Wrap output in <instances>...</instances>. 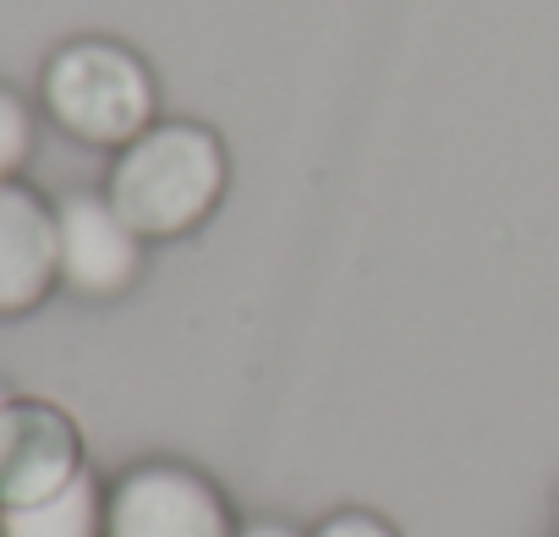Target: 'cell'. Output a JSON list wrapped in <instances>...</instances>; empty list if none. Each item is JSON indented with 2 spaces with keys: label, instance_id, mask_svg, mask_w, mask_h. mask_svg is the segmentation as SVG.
<instances>
[{
  "label": "cell",
  "instance_id": "1",
  "mask_svg": "<svg viewBox=\"0 0 559 537\" xmlns=\"http://www.w3.org/2000/svg\"><path fill=\"white\" fill-rule=\"evenodd\" d=\"M225 192V148L209 127L159 121L132 138L116 165L105 198L143 241H170L198 230Z\"/></svg>",
  "mask_w": 559,
  "mask_h": 537
},
{
  "label": "cell",
  "instance_id": "2",
  "mask_svg": "<svg viewBox=\"0 0 559 537\" xmlns=\"http://www.w3.org/2000/svg\"><path fill=\"white\" fill-rule=\"evenodd\" d=\"M45 110L78 143L127 148L154 127V77L132 50L110 39H78L45 67Z\"/></svg>",
  "mask_w": 559,
  "mask_h": 537
},
{
  "label": "cell",
  "instance_id": "3",
  "mask_svg": "<svg viewBox=\"0 0 559 537\" xmlns=\"http://www.w3.org/2000/svg\"><path fill=\"white\" fill-rule=\"evenodd\" d=\"M105 537H236V521L203 472L143 461L105 493Z\"/></svg>",
  "mask_w": 559,
  "mask_h": 537
},
{
  "label": "cell",
  "instance_id": "4",
  "mask_svg": "<svg viewBox=\"0 0 559 537\" xmlns=\"http://www.w3.org/2000/svg\"><path fill=\"white\" fill-rule=\"evenodd\" d=\"M78 472H88L83 433L61 406L28 395H12L0 406V510L50 499Z\"/></svg>",
  "mask_w": 559,
  "mask_h": 537
},
{
  "label": "cell",
  "instance_id": "5",
  "mask_svg": "<svg viewBox=\"0 0 559 537\" xmlns=\"http://www.w3.org/2000/svg\"><path fill=\"white\" fill-rule=\"evenodd\" d=\"M56 236H61V286L78 297H121L143 268V236L116 214L99 192H72L56 203Z\"/></svg>",
  "mask_w": 559,
  "mask_h": 537
},
{
  "label": "cell",
  "instance_id": "6",
  "mask_svg": "<svg viewBox=\"0 0 559 537\" xmlns=\"http://www.w3.org/2000/svg\"><path fill=\"white\" fill-rule=\"evenodd\" d=\"M56 286H61L56 208L23 181H0V319L34 313Z\"/></svg>",
  "mask_w": 559,
  "mask_h": 537
},
{
  "label": "cell",
  "instance_id": "7",
  "mask_svg": "<svg viewBox=\"0 0 559 537\" xmlns=\"http://www.w3.org/2000/svg\"><path fill=\"white\" fill-rule=\"evenodd\" d=\"M7 537H105V493H99L94 472H78L50 499L12 504Z\"/></svg>",
  "mask_w": 559,
  "mask_h": 537
},
{
  "label": "cell",
  "instance_id": "8",
  "mask_svg": "<svg viewBox=\"0 0 559 537\" xmlns=\"http://www.w3.org/2000/svg\"><path fill=\"white\" fill-rule=\"evenodd\" d=\"M28 154H34V116L12 88H0V181H17Z\"/></svg>",
  "mask_w": 559,
  "mask_h": 537
},
{
  "label": "cell",
  "instance_id": "9",
  "mask_svg": "<svg viewBox=\"0 0 559 537\" xmlns=\"http://www.w3.org/2000/svg\"><path fill=\"white\" fill-rule=\"evenodd\" d=\"M313 537H401V532L384 515H373V510H341V515L319 521Z\"/></svg>",
  "mask_w": 559,
  "mask_h": 537
},
{
  "label": "cell",
  "instance_id": "10",
  "mask_svg": "<svg viewBox=\"0 0 559 537\" xmlns=\"http://www.w3.org/2000/svg\"><path fill=\"white\" fill-rule=\"evenodd\" d=\"M236 537H302V532H292L286 521H252V526H241Z\"/></svg>",
  "mask_w": 559,
  "mask_h": 537
},
{
  "label": "cell",
  "instance_id": "11",
  "mask_svg": "<svg viewBox=\"0 0 559 537\" xmlns=\"http://www.w3.org/2000/svg\"><path fill=\"white\" fill-rule=\"evenodd\" d=\"M0 537H7V510H0Z\"/></svg>",
  "mask_w": 559,
  "mask_h": 537
},
{
  "label": "cell",
  "instance_id": "12",
  "mask_svg": "<svg viewBox=\"0 0 559 537\" xmlns=\"http://www.w3.org/2000/svg\"><path fill=\"white\" fill-rule=\"evenodd\" d=\"M7 401H12V395H7V390H0V406H7Z\"/></svg>",
  "mask_w": 559,
  "mask_h": 537
}]
</instances>
